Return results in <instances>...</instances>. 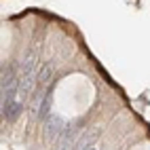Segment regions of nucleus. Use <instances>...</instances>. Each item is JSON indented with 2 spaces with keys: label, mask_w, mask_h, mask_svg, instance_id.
Here are the masks:
<instances>
[{
  "label": "nucleus",
  "mask_w": 150,
  "mask_h": 150,
  "mask_svg": "<svg viewBox=\"0 0 150 150\" xmlns=\"http://www.w3.org/2000/svg\"><path fill=\"white\" fill-rule=\"evenodd\" d=\"M83 150H95V148H93V146H87V148H83Z\"/></svg>",
  "instance_id": "39448f33"
},
{
  "label": "nucleus",
  "mask_w": 150,
  "mask_h": 150,
  "mask_svg": "<svg viewBox=\"0 0 150 150\" xmlns=\"http://www.w3.org/2000/svg\"><path fill=\"white\" fill-rule=\"evenodd\" d=\"M19 99L25 102L32 93V89L36 85V78H38V72H36V59L34 55L30 53L21 59V68H19Z\"/></svg>",
  "instance_id": "f257e3e1"
},
{
  "label": "nucleus",
  "mask_w": 150,
  "mask_h": 150,
  "mask_svg": "<svg viewBox=\"0 0 150 150\" xmlns=\"http://www.w3.org/2000/svg\"><path fill=\"white\" fill-rule=\"evenodd\" d=\"M21 110H23V102H21V99L11 102V104H4V106H2V116H4V121L13 123L15 118L19 116V112H21Z\"/></svg>",
  "instance_id": "7ed1b4c3"
},
{
  "label": "nucleus",
  "mask_w": 150,
  "mask_h": 150,
  "mask_svg": "<svg viewBox=\"0 0 150 150\" xmlns=\"http://www.w3.org/2000/svg\"><path fill=\"white\" fill-rule=\"evenodd\" d=\"M49 112H51V87L47 89V93H45V97H42V102H40V106H38V118H47V116H51Z\"/></svg>",
  "instance_id": "20e7f679"
},
{
  "label": "nucleus",
  "mask_w": 150,
  "mask_h": 150,
  "mask_svg": "<svg viewBox=\"0 0 150 150\" xmlns=\"http://www.w3.org/2000/svg\"><path fill=\"white\" fill-rule=\"evenodd\" d=\"M64 121H62V116H57V114H51V116H47V127H45V133L49 139H55L64 133Z\"/></svg>",
  "instance_id": "f03ea898"
}]
</instances>
